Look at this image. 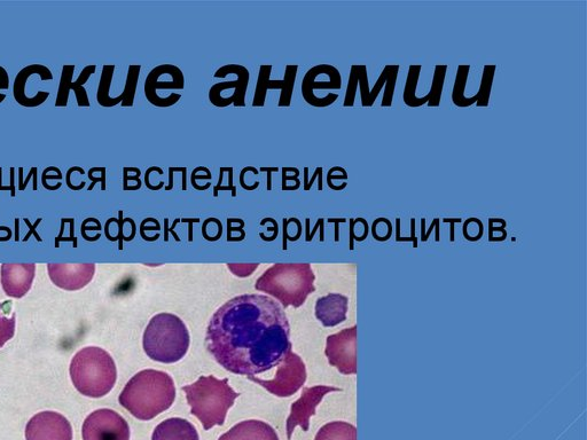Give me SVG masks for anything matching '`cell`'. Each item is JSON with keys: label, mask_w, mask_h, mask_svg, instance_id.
<instances>
[{"label": "cell", "mask_w": 587, "mask_h": 440, "mask_svg": "<svg viewBox=\"0 0 587 440\" xmlns=\"http://www.w3.org/2000/svg\"><path fill=\"white\" fill-rule=\"evenodd\" d=\"M444 223H450L451 224V241H455V223H461V219L457 218V219H450V218H444L443 219Z\"/></svg>", "instance_id": "cell-44"}, {"label": "cell", "mask_w": 587, "mask_h": 440, "mask_svg": "<svg viewBox=\"0 0 587 440\" xmlns=\"http://www.w3.org/2000/svg\"><path fill=\"white\" fill-rule=\"evenodd\" d=\"M323 168L319 167L316 169L315 174H313L312 178L309 179V168H304V191L309 192L313 184H315L316 180L318 179V191H323Z\"/></svg>", "instance_id": "cell-35"}, {"label": "cell", "mask_w": 587, "mask_h": 440, "mask_svg": "<svg viewBox=\"0 0 587 440\" xmlns=\"http://www.w3.org/2000/svg\"><path fill=\"white\" fill-rule=\"evenodd\" d=\"M260 171L265 172L266 176H268V179H266V190L271 192L272 191V174H275V172H279L280 169L278 167H262L260 169Z\"/></svg>", "instance_id": "cell-41"}, {"label": "cell", "mask_w": 587, "mask_h": 440, "mask_svg": "<svg viewBox=\"0 0 587 440\" xmlns=\"http://www.w3.org/2000/svg\"><path fill=\"white\" fill-rule=\"evenodd\" d=\"M334 391H341V389L326 387V385L303 389L301 398L293 404L291 415L287 420L288 440L292 439L293 432L297 426H300L304 431H309L310 418L316 414L317 406L322 403L327 394Z\"/></svg>", "instance_id": "cell-12"}, {"label": "cell", "mask_w": 587, "mask_h": 440, "mask_svg": "<svg viewBox=\"0 0 587 440\" xmlns=\"http://www.w3.org/2000/svg\"><path fill=\"white\" fill-rule=\"evenodd\" d=\"M326 357L328 363L338 368L343 375L357 373V326L343 329L327 337Z\"/></svg>", "instance_id": "cell-10"}, {"label": "cell", "mask_w": 587, "mask_h": 440, "mask_svg": "<svg viewBox=\"0 0 587 440\" xmlns=\"http://www.w3.org/2000/svg\"><path fill=\"white\" fill-rule=\"evenodd\" d=\"M315 440H357V429L347 422H331L318 431Z\"/></svg>", "instance_id": "cell-24"}, {"label": "cell", "mask_w": 587, "mask_h": 440, "mask_svg": "<svg viewBox=\"0 0 587 440\" xmlns=\"http://www.w3.org/2000/svg\"><path fill=\"white\" fill-rule=\"evenodd\" d=\"M10 88V76L7 74L6 69L0 66V90H9ZM6 99L5 93H0V104Z\"/></svg>", "instance_id": "cell-39"}, {"label": "cell", "mask_w": 587, "mask_h": 440, "mask_svg": "<svg viewBox=\"0 0 587 440\" xmlns=\"http://www.w3.org/2000/svg\"><path fill=\"white\" fill-rule=\"evenodd\" d=\"M38 75L42 81H52L51 70L43 65H30L20 70L13 83L14 100L22 107L35 108L44 104L50 98V92L39 91L35 97H28L26 86L29 78Z\"/></svg>", "instance_id": "cell-18"}, {"label": "cell", "mask_w": 587, "mask_h": 440, "mask_svg": "<svg viewBox=\"0 0 587 440\" xmlns=\"http://www.w3.org/2000/svg\"><path fill=\"white\" fill-rule=\"evenodd\" d=\"M75 69V65H64V67H62L56 107H67L69 93L72 90L75 92L78 107H90L88 92H86L84 85L89 81V78L96 73L97 66H86L82 70L80 76L77 77V80L73 81Z\"/></svg>", "instance_id": "cell-16"}, {"label": "cell", "mask_w": 587, "mask_h": 440, "mask_svg": "<svg viewBox=\"0 0 587 440\" xmlns=\"http://www.w3.org/2000/svg\"><path fill=\"white\" fill-rule=\"evenodd\" d=\"M38 169L33 167L29 171V175L26 179H23V168H19V191H26L28 183L33 180V190H38Z\"/></svg>", "instance_id": "cell-36"}, {"label": "cell", "mask_w": 587, "mask_h": 440, "mask_svg": "<svg viewBox=\"0 0 587 440\" xmlns=\"http://www.w3.org/2000/svg\"><path fill=\"white\" fill-rule=\"evenodd\" d=\"M218 440H279L277 432L268 423L249 420L240 422Z\"/></svg>", "instance_id": "cell-21"}, {"label": "cell", "mask_w": 587, "mask_h": 440, "mask_svg": "<svg viewBox=\"0 0 587 440\" xmlns=\"http://www.w3.org/2000/svg\"><path fill=\"white\" fill-rule=\"evenodd\" d=\"M497 66L485 65L483 67V74L479 92L476 94V106L479 108L488 107L491 97L493 80H495Z\"/></svg>", "instance_id": "cell-28"}, {"label": "cell", "mask_w": 587, "mask_h": 440, "mask_svg": "<svg viewBox=\"0 0 587 440\" xmlns=\"http://www.w3.org/2000/svg\"><path fill=\"white\" fill-rule=\"evenodd\" d=\"M54 285L65 290H80L95 277L96 264H49Z\"/></svg>", "instance_id": "cell-17"}, {"label": "cell", "mask_w": 587, "mask_h": 440, "mask_svg": "<svg viewBox=\"0 0 587 440\" xmlns=\"http://www.w3.org/2000/svg\"><path fill=\"white\" fill-rule=\"evenodd\" d=\"M187 403L191 413L202 423L203 429L210 430L223 426L226 415L240 396L229 384V380H218L215 376H201L197 382L185 385Z\"/></svg>", "instance_id": "cell-4"}, {"label": "cell", "mask_w": 587, "mask_h": 440, "mask_svg": "<svg viewBox=\"0 0 587 440\" xmlns=\"http://www.w3.org/2000/svg\"><path fill=\"white\" fill-rule=\"evenodd\" d=\"M115 65H105L101 72L100 82L97 91V101L101 107L112 108L113 98L111 97V86L115 73Z\"/></svg>", "instance_id": "cell-27"}, {"label": "cell", "mask_w": 587, "mask_h": 440, "mask_svg": "<svg viewBox=\"0 0 587 440\" xmlns=\"http://www.w3.org/2000/svg\"><path fill=\"white\" fill-rule=\"evenodd\" d=\"M341 88L342 77L338 68L332 65H317L304 75L301 90L304 101L312 107H317V91H339Z\"/></svg>", "instance_id": "cell-15"}, {"label": "cell", "mask_w": 587, "mask_h": 440, "mask_svg": "<svg viewBox=\"0 0 587 440\" xmlns=\"http://www.w3.org/2000/svg\"><path fill=\"white\" fill-rule=\"evenodd\" d=\"M14 179H15V168L12 167L10 169V193H11L12 198H14L15 193H17V190H15Z\"/></svg>", "instance_id": "cell-45"}, {"label": "cell", "mask_w": 587, "mask_h": 440, "mask_svg": "<svg viewBox=\"0 0 587 440\" xmlns=\"http://www.w3.org/2000/svg\"><path fill=\"white\" fill-rule=\"evenodd\" d=\"M272 69V65H261L260 72H258L253 107L265 106L266 94H268L269 90L281 91L278 102L279 107H291L299 66L287 65L284 80L281 81L271 80Z\"/></svg>", "instance_id": "cell-11"}, {"label": "cell", "mask_w": 587, "mask_h": 440, "mask_svg": "<svg viewBox=\"0 0 587 440\" xmlns=\"http://www.w3.org/2000/svg\"><path fill=\"white\" fill-rule=\"evenodd\" d=\"M300 171L295 172L293 176H288L287 172L283 169V187L285 188L288 182H294L296 185H301L300 179Z\"/></svg>", "instance_id": "cell-42"}, {"label": "cell", "mask_w": 587, "mask_h": 440, "mask_svg": "<svg viewBox=\"0 0 587 440\" xmlns=\"http://www.w3.org/2000/svg\"><path fill=\"white\" fill-rule=\"evenodd\" d=\"M446 72H448V66L446 65H437L435 67L432 88H430V91L427 94V105L430 108L440 107L441 105Z\"/></svg>", "instance_id": "cell-29"}, {"label": "cell", "mask_w": 587, "mask_h": 440, "mask_svg": "<svg viewBox=\"0 0 587 440\" xmlns=\"http://www.w3.org/2000/svg\"><path fill=\"white\" fill-rule=\"evenodd\" d=\"M35 264H3L2 286L7 296L22 298L33 286L35 279Z\"/></svg>", "instance_id": "cell-19"}, {"label": "cell", "mask_w": 587, "mask_h": 440, "mask_svg": "<svg viewBox=\"0 0 587 440\" xmlns=\"http://www.w3.org/2000/svg\"><path fill=\"white\" fill-rule=\"evenodd\" d=\"M463 233L467 241H480L484 234L483 223L479 218H469L464 224Z\"/></svg>", "instance_id": "cell-34"}, {"label": "cell", "mask_w": 587, "mask_h": 440, "mask_svg": "<svg viewBox=\"0 0 587 440\" xmlns=\"http://www.w3.org/2000/svg\"><path fill=\"white\" fill-rule=\"evenodd\" d=\"M11 306L7 304H0V348H3L4 345L13 339L15 334V325H17V321H15V314H12V317H9Z\"/></svg>", "instance_id": "cell-30"}, {"label": "cell", "mask_w": 587, "mask_h": 440, "mask_svg": "<svg viewBox=\"0 0 587 440\" xmlns=\"http://www.w3.org/2000/svg\"><path fill=\"white\" fill-rule=\"evenodd\" d=\"M140 65H130L128 70L127 81H125L124 90L120 97L113 98V107L121 104L122 107H132L135 104L137 86L140 76Z\"/></svg>", "instance_id": "cell-26"}, {"label": "cell", "mask_w": 587, "mask_h": 440, "mask_svg": "<svg viewBox=\"0 0 587 440\" xmlns=\"http://www.w3.org/2000/svg\"><path fill=\"white\" fill-rule=\"evenodd\" d=\"M372 235L377 241H388L393 235V224L387 218L375 219L372 225Z\"/></svg>", "instance_id": "cell-33"}, {"label": "cell", "mask_w": 587, "mask_h": 440, "mask_svg": "<svg viewBox=\"0 0 587 440\" xmlns=\"http://www.w3.org/2000/svg\"><path fill=\"white\" fill-rule=\"evenodd\" d=\"M277 367V373L272 380H262L256 376H248V379L277 397L286 398L295 395L307 381V368L303 360L291 350Z\"/></svg>", "instance_id": "cell-7"}, {"label": "cell", "mask_w": 587, "mask_h": 440, "mask_svg": "<svg viewBox=\"0 0 587 440\" xmlns=\"http://www.w3.org/2000/svg\"><path fill=\"white\" fill-rule=\"evenodd\" d=\"M348 297L330 294L319 298L316 303V317L325 327H334L347 320Z\"/></svg>", "instance_id": "cell-20"}, {"label": "cell", "mask_w": 587, "mask_h": 440, "mask_svg": "<svg viewBox=\"0 0 587 440\" xmlns=\"http://www.w3.org/2000/svg\"><path fill=\"white\" fill-rule=\"evenodd\" d=\"M143 344L146 355L151 359L163 364H174L189 351V329L175 314L160 313L148 324Z\"/></svg>", "instance_id": "cell-6"}, {"label": "cell", "mask_w": 587, "mask_h": 440, "mask_svg": "<svg viewBox=\"0 0 587 440\" xmlns=\"http://www.w3.org/2000/svg\"><path fill=\"white\" fill-rule=\"evenodd\" d=\"M69 372L76 390L90 398L108 395L117 379L114 359L108 352L97 347L78 351L70 364Z\"/></svg>", "instance_id": "cell-5"}, {"label": "cell", "mask_w": 587, "mask_h": 440, "mask_svg": "<svg viewBox=\"0 0 587 440\" xmlns=\"http://www.w3.org/2000/svg\"><path fill=\"white\" fill-rule=\"evenodd\" d=\"M315 280L310 264H276L256 281L255 288L277 298L284 309H297L315 293Z\"/></svg>", "instance_id": "cell-3"}, {"label": "cell", "mask_w": 587, "mask_h": 440, "mask_svg": "<svg viewBox=\"0 0 587 440\" xmlns=\"http://www.w3.org/2000/svg\"><path fill=\"white\" fill-rule=\"evenodd\" d=\"M175 399L176 387L172 377L154 369L133 376L119 398L125 410L143 421H150L169 410Z\"/></svg>", "instance_id": "cell-2"}, {"label": "cell", "mask_w": 587, "mask_h": 440, "mask_svg": "<svg viewBox=\"0 0 587 440\" xmlns=\"http://www.w3.org/2000/svg\"><path fill=\"white\" fill-rule=\"evenodd\" d=\"M349 176L348 174H344V175H333L331 171H328L327 174V184H330L331 182H333L334 179H344V180H348Z\"/></svg>", "instance_id": "cell-47"}, {"label": "cell", "mask_w": 587, "mask_h": 440, "mask_svg": "<svg viewBox=\"0 0 587 440\" xmlns=\"http://www.w3.org/2000/svg\"><path fill=\"white\" fill-rule=\"evenodd\" d=\"M27 440H73L72 424L56 412L38 413L26 427Z\"/></svg>", "instance_id": "cell-13"}, {"label": "cell", "mask_w": 587, "mask_h": 440, "mask_svg": "<svg viewBox=\"0 0 587 440\" xmlns=\"http://www.w3.org/2000/svg\"><path fill=\"white\" fill-rule=\"evenodd\" d=\"M506 220L500 218H490L489 219V238L495 232H500L504 235H507L506 232Z\"/></svg>", "instance_id": "cell-37"}, {"label": "cell", "mask_w": 587, "mask_h": 440, "mask_svg": "<svg viewBox=\"0 0 587 440\" xmlns=\"http://www.w3.org/2000/svg\"><path fill=\"white\" fill-rule=\"evenodd\" d=\"M211 178H213V176H211V174L198 175L197 172H195L193 170L192 175H191V183L197 182V180H202V179L211 180Z\"/></svg>", "instance_id": "cell-46"}, {"label": "cell", "mask_w": 587, "mask_h": 440, "mask_svg": "<svg viewBox=\"0 0 587 440\" xmlns=\"http://www.w3.org/2000/svg\"><path fill=\"white\" fill-rule=\"evenodd\" d=\"M185 77L182 69L175 65H160L151 70L147 75L144 91L150 104L163 108L160 99V91L184 90Z\"/></svg>", "instance_id": "cell-14"}, {"label": "cell", "mask_w": 587, "mask_h": 440, "mask_svg": "<svg viewBox=\"0 0 587 440\" xmlns=\"http://www.w3.org/2000/svg\"><path fill=\"white\" fill-rule=\"evenodd\" d=\"M140 176H142V171H138L135 176H130L127 168H123V190L128 191L130 183H136L138 186L142 187L143 183L140 180Z\"/></svg>", "instance_id": "cell-38"}, {"label": "cell", "mask_w": 587, "mask_h": 440, "mask_svg": "<svg viewBox=\"0 0 587 440\" xmlns=\"http://www.w3.org/2000/svg\"><path fill=\"white\" fill-rule=\"evenodd\" d=\"M64 178V176L61 175H49L48 172H46L45 170L43 171V175H42V184L44 186V188H46V190H48L49 187V183L48 180L49 179H62Z\"/></svg>", "instance_id": "cell-43"}, {"label": "cell", "mask_w": 587, "mask_h": 440, "mask_svg": "<svg viewBox=\"0 0 587 440\" xmlns=\"http://www.w3.org/2000/svg\"><path fill=\"white\" fill-rule=\"evenodd\" d=\"M230 75H236L237 80L211 86L208 94L209 101L211 105H215L216 101L224 96L218 101L216 107L225 108L231 105H234V107H246V94L250 78L249 70L241 65H226L217 69L214 77L225 78Z\"/></svg>", "instance_id": "cell-8"}, {"label": "cell", "mask_w": 587, "mask_h": 440, "mask_svg": "<svg viewBox=\"0 0 587 440\" xmlns=\"http://www.w3.org/2000/svg\"><path fill=\"white\" fill-rule=\"evenodd\" d=\"M350 72L354 73L360 86V99H362V106L364 108L373 107L367 67L365 65H352Z\"/></svg>", "instance_id": "cell-31"}, {"label": "cell", "mask_w": 587, "mask_h": 440, "mask_svg": "<svg viewBox=\"0 0 587 440\" xmlns=\"http://www.w3.org/2000/svg\"><path fill=\"white\" fill-rule=\"evenodd\" d=\"M291 326L280 304L264 295L232 298L211 318L206 343L217 363L238 375L270 371L292 350Z\"/></svg>", "instance_id": "cell-1"}, {"label": "cell", "mask_w": 587, "mask_h": 440, "mask_svg": "<svg viewBox=\"0 0 587 440\" xmlns=\"http://www.w3.org/2000/svg\"><path fill=\"white\" fill-rule=\"evenodd\" d=\"M421 70V65H411L409 67V74L408 78H406L403 100L404 104L410 108H419L421 106L427 105L428 102L427 96L422 98L417 97V89Z\"/></svg>", "instance_id": "cell-23"}, {"label": "cell", "mask_w": 587, "mask_h": 440, "mask_svg": "<svg viewBox=\"0 0 587 440\" xmlns=\"http://www.w3.org/2000/svg\"><path fill=\"white\" fill-rule=\"evenodd\" d=\"M82 436L83 440H130V427L119 413L103 408L86 418Z\"/></svg>", "instance_id": "cell-9"}, {"label": "cell", "mask_w": 587, "mask_h": 440, "mask_svg": "<svg viewBox=\"0 0 587 440\" xmlns=\"http://www.w3.org/2000/svg\"><path fill=\"white\" fill-rule=\"evenodd\" d=\"M399 65H389V73L386 82V89L385 93H383V98L381 102V107L389 108L393 106L394 94L397 84V78L399 73Z\"/></svg>", "instance_id": "cell-32"}, {"label": "cell", "mask_w": 587, "mask_h": 440, "mask_svg": "<svg viewBox=\"0 0 587 440\" xmlns=\"http://www.w3.org/2000/svg\"><path fill=\"white\" fill-rule=\"evenodd\" d=\"M471 72V65H460L458 66L455 86L452 91V101L459 108H467L476 104L477 98L466 97L465 90Z\"/></svg>", "instance_id": "cell-25"}, {"label": "cell", "mask_w": 587, "mask_h": 440, "mask_svg": "<svg viewBox=\"0 0 587 440\" xmlns=\"http://www.w3.org/2000/svg\"><path fill=\"white\" fill-rule=\"evenodd\" d=\"M152 440H200L197 429L184 419L172 418L155 428Z\"/></svg>", "instance_id": "cell-22"}, {"label": "cell", "mask_w": 587, "mask_h": 440, "mask_svg": "<svg viewBox=\"0 0 587 440\" xmlns=\"http://www.w3.org/2000/svg\"><path fill=\"white\" fill-rule=\"evenodd\" d=\"M88 176H89V179L91 180V183H92L88 187V191L89 192H91L93 190V188H95V186L98 183H101V191H106L107 190V186H106V168L103 170V172H101V174H100L99 177L90 174V172H88Z\"/></svg>", "instance_id": "cell-40"}, {"label": "cell", "mask_w": 587, "mask_h": 440, "mask_svg": "<svg viewBox=\"0 0 587 440\" xmlns=\"http://www.w3.org/2000/svg\"><path fill=\"white\" fill-rule=\"evenodd\" d=\"M0 191H2V192L10 191V186L3 185V168H0Z\"/></svg>", "instance_id": "cell-48"}]
</instances>
